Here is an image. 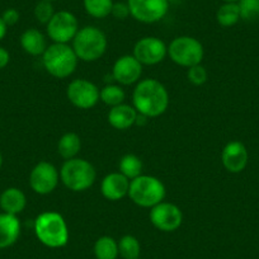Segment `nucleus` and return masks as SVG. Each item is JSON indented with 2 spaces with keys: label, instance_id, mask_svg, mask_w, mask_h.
<instances>
[{
  "label": "nucleus",
  "instance_id": "25",
  "mask_svg": "<svg viewBox=\"0 0 259 259\" xmlns=\"http://www.w3.org/2000/svg\"><path fill=\"white\" fill-rule=\"evenodd\" d=\"M241 19L238 3H224L216 12V21L223 27H233Z\"/></svg>",
  "mask_w": 259,
  "mask_h": 259
},
{
  "label": "nucleus",
  "instance_id": "34",
  "mask_svg": "<svg viewBox=\"0 0 259 259\" xmlns=\"http://www.w3.org/2000/svg\"><path fill=\"white\" fill-rule=\"evenodd\" d=\"M7 31H8V27H7V24L4 23L3 18H2V16H0V41L6 37Z\"/></svg>",
  "mask_w": 259,
  "mask_h": 259
},
{
  "label": "nucleus",
  "instance_id": "29",
  "mask_svg": "<svg viewBox=\"0 0 259 259\" xmlns=\"http://www.w3.org/2000/svg\"><path fill=\"white\" fill-rule=\"evenodd\" d=\"M34 18L37 19V22H39L41 24H47L51 18L54 17V14L56 13L54 9L51 2H47V0H39L38 3L34 7Z\"/></svg>",
  "mask_w": 259,
  "mask_h": 259
},
{
  "label": "nucleus",
  "instance_id": "38",
  "mask_svg": "<svg viewBox=\"0 0 259 259\" xmlns=\"http://www.w3.org/2000/svg\"><path fill=\"white\" fill-rule=\"evenodd\" d=\"M139 259H143V258H139Z\"/></svg>",
  "mask_w": 259,
  "mask_h": 259
},
{
  "label": "nucleus",
  "instance_id": "16",
  "mask_svg": "<svg viewBox=\"0 0 259 259\" xmlns=\"http://www.w3.org/2000/svg\"><path fill=\"white\" fill-rule=\"evenodd\" d=\"M130 179H127L119 171L109 173L102 179L101 192L103 197L108 201H119L128 196Z\"/></svg>",
  "mask_w": 259,
  "mask_h": 259
},
{
  "label": "nucleus",
  "instance_id": "20",
  "mask_svg": "<svg viewBox=\"0 0 259 259\" xmlns=\"http://www.w3.org/2000/svg\"><path fill=\"white\" fill-rule=\"evenodd\" d=\"M22 50L31 56H42L47 50V38L39 29L28 28L21 34L19 38Z\"/></svg>",
  "mask_w": 259,
  "mask_h": 259
},
{
  "label": "nucleus",
  "instance_id": "4",
  "mask_svg": "<svg viewBox=\"0 0 259 259\" xmlns=\"http://www.w3.org/2000/svg\"><path fill=\"white\" fill-rule=\"evenodd\" d=\"M79 61L94 62L101 59L107 51L108 39L106 33L98 27L87 26L78 31L71 46Z\"/></svg>",
  "mask_w": 259,
  "mask_h": 259
},
{
  "label": "nucleus",
  "instance_id": "18",
  "mask_svg": "<svg viewBox=\"0 0 259 259\" xmlns=\"http://www.w3.org/2000/svg\"><path fill=\"white\" fill-rule=\"evenodd\" d=\"M21 220L18 216L0 213V249L11 248L21 236Z\"/></svg>",
  "mask_w": 259,
  "mask_h": 259
},
{
  "label": "nucleus",
  "instance_id": "17",
  "mask_svg": "<svg viewBox=\"0 0 259 259\" xmlns=\"http://www.w3.org/2000/svg\"><path fill=\"white\" fill-rule=\"evenodd\" d=\"M107 118H108V123L113 128L124 131V130L131 128L138 122L139 113L134 106L122 103L116 107H112Z\"/></svg>",
  "mask_w": 259,
  "mask_h": 259
},
{
  "label": "nucleus",
  "instance_id": "14",
  "mask_svg": "<svg viewBox=\"0 0 259 259\" xmlns=\"http://www.w3.org/2000/svg\"><path fill=\"white\" fill-rule=\"evenodd\" d=\"M143 68L134 55H123L114 61L112 76L119 85H133L140 81Z\"/></svg>",
  "mask_w": 259,
  "mask_h": 259
},
{
  "label": "nucleus",
  "instance_id": "3",
  "mask_svg": "<svg viewBox=\"0 0 259 259\" xmlns=\"http://www.w3.org/2000/svg\"><path fill=\"white\" fill-rule=\"evenodd\" d=\"M79 59L69 44H52L42 55V64L47 73L56 79L73 75L78 68Z\"/></svg>",
  "mask_w": 259,
  "mask_h": 259
},
{
  "label": "nucleus",
  "instance_id": "23",
  "mask_svg": "<svg viewBox=\"0 0 259 259\" xmlns=\"http://www.w3.org/2000/svg\"><path fill=\"white\" fill-rule=\"evenodd\" d=\"M144 164L143 160L135 154H126L119 159L118 171L123 174L127 179L133 181L143 174Z\"/></svg>",
  "mask_w": 259,
  "mask_h": 259
},
{
  "label": "nucleus",
  "instance_id": "8",
  "mask_svg": "<svg viewBox=\"0 0 259 259\" xmlns=\"http://www.w3.org/2000/svg\"><path fill=\"white\" fill-rule=\"evenodd\" d=\"M79 29L78 18L69 11L56 12L51 21L46 24L47 36L54 44L73 42Z\"/></svg>",
  "mask_w": 259,
  "mask_h": 259
},
{
  "label": "nucleus",
  "instance_id": "5",
  "mask_svg": "<svg viewBox=\"0 0 259 259\" xmlns=\"http://www.w3.org/2000/svg\"><path fill=\"white\" fill-rule=\"evenodd\" d=\"M96 168L85 159H69L60 168V181L71 192L87 191L96 183Z\"/></svg>",
  "mask_w": 259,
  "mask_h": 259
},
{
  "label": "nucleus",
  "instance_id": "35",
  "mask_svg": "<svg viewBox=\"0 0 259 259\" xmlns=\"http://www.w3.org/2000/svg\"><path fill=\"white\" fill-rule=\"evenodd\" d=\"M224 3H238L239 0H223Z\"/></svg>",
  "mask_w": 259,
  "mask_h": 259
},
{
  "label": "nucleus",
  "instance_id": "33",
  "mask_svg": "<svg viewBox=\"0 0 259 259\" xmlns=\"http://www.w3.org/2000/svg\"><path fill=\"white\" fill-rule=\"evenodd\" d=\"M9 62H11V54L8 50L0 46V70L6 69Z\"/></svg>",
  "mask_w": 259,
  "mask_h": 259
},
{
  "label": "nucleus",
  "instance_id": "1",
  "mask_svg": "<svg viewBox=\"0 0 259 259\" xmlns=\"http://www.w3.org/2000/svg\"><path fill=\"white\" fill-rule=\"evenodd\" d=\"M169 101L168 89L156 79H143L134 89L133 106L140 116L146 118H155L165 113Z\"/></svg>",
  "mask_w": 259,
  "mask_h": 259
},
{
  "label": "nucleus",
  "instance_id": "7",
  "mask_svg": "<svg viewBox=\"0 0 259 259\" xmlns=\"http://www.w3.org/2000/svg\"><path fill=\"white\" fill-rule=\"evenodd\" d=\"M168 56L182 68H192L202 62L205 56L203 45L191 36L176 37L168 46Z\"/></svg>",
  "mask_w": 259,
  "mask_h": 259
},
{
  "label": "nucleus",
  "instance_id": "10",
  "mask_svg": "<svg viewBox=\"0 0 259 259\" xmlns=\"http://www.w3.org/2000/svg\"><path fill=\"white\" fill-rule=\"evenodd\" d=\"M60 170L49 161H39L29 173V187L32 191L41 196L52 193L59 186Z\"/></svg>",
  "mask_w": 259,
  "mask_h": 259
},
{
  "label": "nucleus",
  "instance_id": "37",
  "mask_svg": "<svg viewBox=\"0 0 259 259\" xmlns=\"http://www.w3.org/2000/svg\"><path fill=\"white\" fill-rule=\"evenodd\" d=\"M47 2H51L52 3V2H57V0H47Z\"/></svg>",
  "mask_w": 259,
  "mask_h": 259
},
{
  "label": "nucleus",
  "instance_id": "19",
  "mask_svg": "<svg viewBox=\"0 0 259 259\" xmlns=\"http://www.w3.org/2000/svg\"><path fill=\"white\" fill-rule=\"evenodd\" d=\"M27 206V197L24 192L17 187H9L0 192V208L9 215L18 216Z\"/></svg>",
  "mask_w": 259,
  "mask_h": 259
},
{
  "label": "nucleus",
  "instance_id": "22",
  "mask_svg": "<svg viewBox=\"0 0 259 259\" xmlns=\"http://www.w3.org/2000/svg\"><path fill=\"white\" fill-rule=\"evenodd\" d=\"M96 259H117L118 258V241L112 236L103 235L98 238L93 246Z\"/></svg>",
  "mask_w": 259,
  "mask_h": 259
},
{
  "label": "nucleus",
  "instance_id": "6",
  "mask_svg": "<svg viewBox=\"0 0 259 259\" xmlns=\"http://www.w3.org/2000/svg\"><path fill=\"white\" fill-rule=\"evenodd\" d=\"M165 194L166 189L164 183L154 176L141 174L130 182V200L143 208H151L163 202Z\"/></svg>",
  "mask_w": 259,
  "mask_h": 259
},
{
  "label": "nucleus",
  "instance_id": "9",
  "mask_svg": "<svg viewBox=\"0 0 259 259\" xmlns=\"http://www.w3.org/2000/svg\"><path fill=\"white\" fill-rule=\"evenodd\" d=\"M130 14L135 21L151 24L168 14L169 0H127Z\"/></svg>",
  "mask_w": 259,
  "mask_h": 259
},
{
  "label": "nucleus",
  "instance_id": "26",
  "mask_svg": "<svg viewBox=\"0 0 259 259\" xmlns=\"http://www.w3.org/2000/svg\"><path fill=\"white\" fill-rule=\"evenodd\" d=\"M118 253L123 259H139L141 254V244L134 235H123L118 240Z\"/></svg>",
  "mask_w": 259,
  "mask_h": 259
},
{
  "label": "nucleus",
  "instance_id": "32",
  "mask_svg": "<svg viewBox=\"0 0 259 259\" xmlns=\"http://www.w3.org/2000/svg\"><path fill=\"white\" fill-rule=\"evenodd\" d=\"M2 18H3L4 23L7 24V27H12V26H16L17 23L19 22V12L14 8H8L3 12L2 14Z\"/></svg>",
  "mask_w": 259,
  "mask_h": 259
},
{
  "label": "nucleus",
  "instance_id": "11",
  "mask_svg": "<svg viewBox=\"0 0 259 259\" xmlns=\"http://www.w3.org/2000/svg\"><path fill=\"white\" fill-rule=\"evenodd\" d=\"M149 219L154 228L158 230L163 233H173L181 228L183 223V212L174 203L163 201L150 208Z\"/></svg>",
  "mask_w": 259,
  "mask_h": 259
},
{
  "label": "nucleus",
  "instance_id": "2",
  "mask_svg": "<svg viewBox=\"0 0 259 259\" xmlns=\"http://www.w3.org/2000/svg\"><path fill=\"white\" fill-rule=\"evenodd\" d=\"M36 238L45 246L56 249L62 248L69 241V226L64 216L55 211H45L34 220Z\"/></svg>",
  "mask_w": 259,
  "mask_h": 259
},
{
  "label": "nucleus",
  "instance_id": "12",
  "mask_svg": "<svg viewBox=\"0 0 259 259\" xmlns=\"http://www.w3.org/2000/svg\"><path fill=\"white\" fill-rule=\"evenodd\" d=\"M101 89L91 80L74 79L66 88V97L74 107L79 109H91L99 102Z\"/></svg>",
  "mask_w": 259,
  "mask_h": 259
},
{
  "label": "nucleus",
  "instance_id": "24",
  "mask_svg": "<svg viewBox=\"0 0 259 259\" xmlns=\"http://www.w3.org/2000/svg\"><path fill=\"white\" fill-rule=\"evenodd\" d=\"M124 99L126 93L119 84H108L99 91V101L103 102L109 108L124 103Z\"/></svg>",
  "mask_w": 259,
  "mask_h": 259
},
{
  "label": "nucleus",
  "instance_id": "28",
  "mask_svg": "<svg viewBox=\"0 0 259 259\" xmlns=\"http://www.w3.org/2000/svg\"><path fill=\"white\" fill-rule=\"evenodd\" d=\"M240 17L244 21H255L259 18V0H239Z\"/></svg>",
  "mask_w": 259,
  "mask_h": 259
},
{
  "label": "nucleus",
  "instance_id": "21",
  "mask_svg": "<svg viewBox=\"0 0 259 259\" xmlns=\"http://www.w3.org/2000/svg\"><path fill=\"white\" fill-rule=\"evenodd\" d=\"M81 149L80 136L75 133H66L60 138L57 143V154L64 160L78 158Z\"/></svg>",
  "mask_w": 259,
  "mask_h": 259
},
{
  "label": "nucleus",
  "instance_id": "27",
  "mask_svg": "<svg viewBox=\"0 0 259 259\" xmlns=\"http://www.w3.org/2000/svg\"><path fill=\"white\" fill-rule=\"evenodd\" d=\"M87 14L97 19H103L111 16L113 0H83Z\"/></svg>",
  "mask_w": 259,
  "mask_h": 259
},
{
  "label": "nucleus",
  "instance_id": "15",
  "mask_svg": "<svg viewBox=\"0 0 259 259\" xmlns=\"http://www.w3.org/2000/svg\"><path fill=\"white\" fill-rule=\"evenodd\" d=\"M248 150L240 141H230L221 151V163L229 173H241L248 165Z\"/></svg>",
  "mask_w": 259,
  "mask_h": 259
},
{
  "label": "nucleus",
  "instance_id": "36",
  "mask_svg": "<svg viewBox=\"0 0 259 259\" xmlns=\"http://www.w3.org/2000/svg\"><path fill=\"white\" fill-rule=\"evenodd\" d=\"M2 166H3V155L0 153V169H2Z\"/></svg>",
  "mask_w": 259,
  "mask_h": 259
},
{
  "label": "nucleus",
  "instance_id": "13",
  "mask_svg": "<svg viewBox=\"0 0 259 259\" xmlns=\"http://www.w3.org/2000/svg\"><path fill=\"white\" fill-rule=\"evenodd\" d=\"M133 55L143 66H154L168 56V46L158 37H143L134 46Z\"/></svg>",
  "mask_w": 259,
  "mask_h": 259
},
{
  "label": "nucleus",
  "instance_id": "31",
  "mask_svg": "<svg viewBox=\"0 0 259 259\" xmlns=\"http://www.w3.org/2000/svg\"><path fill=\"white\" fill-rule=\"evenodd\" d=\"M111 16H113L116 19H123L128 18L131 14H130V8L127 3H113V7H112Z\"/></svg>",
  "mask_w": 259,
  "mask_h": 259
},
{
  "label": "nucleus",
  "instance_id": "30",
  "mask_svg": "<svg viewBox=\"0 0 259 259\" xmlns=\"http://www.w3.org/2000/svg\"><path fill=\"white\" fill-rule=\"evenodd\" d=\"M187 79L193 85H203L208 79V73L202 64L194 65L192 68L187 69Z\"/></svg>",
  "mask_w": 259,
  "mask_h": 259
}]
</instances>
